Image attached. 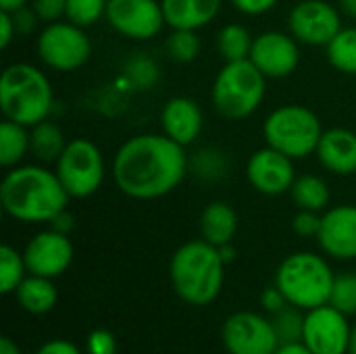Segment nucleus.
<instances>
[{
	"label": "nucleus",
	"mask_w": 356,
	"mask_h": 354,
	"mask_svg": "<svg viewBox=\"0 0 356 354\" xmlns=\"http://www.w3.org/2000/svg\"><path fill=\"white\" fill-rule=\"evenodd\" d=\"M219 252H221V259H223V263H225V265H227V263H232V261L236 259V250H234V246H232V244L221 246V248H219Z\"/></svg>",
	"instance_id": "obj_47"
},
{
	"label": "nucleus",
	"mask_w": 356,
	"mask_h": 354,
	"mask_svg": "<svg viewBox=\"0 0 356 354\" xmlns=\"http://www.w3.org/2000/svg\"><path fill=\"white\" fill-rule=\"evenodd\" d=\"M315 154L330 173L353 175L356 173V134L346 127L325 129Z\"/></svg>",
	"instance_id": "obj_19"
},
{
	"label": "nucleus",
	"mask_w": 356,
	"mask_h": 354,
	"mask_svg": "<svg viewBox=\"0 0 356 354\" xmlns=\"http://www.w3.org/2000/svg\"><path fill=\"white\" fill-rule=\"evenodd\" d=\"M38 56L40 61L54 71H77L92 56V42L86 35L83 27L71 21L46 23L38 33Z\"/></svg>",
	"instance_id": "obj_9"
},
{
	"label": "nucleus",
	"mask_w": 356,
	"mask_h": 354,
	"mask_svg": "<svg viewBox=\"0 0 356 354\" xmlns=\"http://www.w3.org/2000/svg\"><path fill=\"white\" fill-rule=\"evenodd\" d=\"M54 165V171L71 198L94 196L106 175V165L100 148L86 138H75L67 142L63 154Z\"/></svg>",
	"instance_id": "obj_8"
},
{
	"label": "nucleus",
	"mask_w": 356,
	"mask_h": 354,
	"mask_svg": "<svg viewBox=\"0 0 356 354\" xmlns=\"http://www.w3.org/2000/svg\"><path fill=\"white\" fill-rule=\"evenodd\" d=\"M267 92V77L250 58L229 61L217 73L211 100L215 111L227 121L248 119L261 106Z\"/></svg>",
	"instance_id": "obj_6"
},
{
	"label": "nucleus",
	"mask_w": 356,
	"mask_h": 354,
	"mask_svg": "<svg viewBox=\"0 0 356 354\" xmlns=\"http://www.w3.org/2000/svg\"><path fill=\"white\" fill-rule=\"evenodd\" d=\"M29 129H31L29 138H31L33 156L42 163H56L58 156L63 154L65 146H67L63 129L50 119H46V121L29 127Z\"/></svg>",
	"instance_id": "obj_24"
},
{
	"label": "nucleus",
	"mask_w": 356,
	"mask_h": 354,
	"mask_svg": "<svg viewBox=\"0 0 356 354\" xmlns=\"http://www.w3.org/2000/svg\"><path fill=\"white\" fill-rule=\"evenodd\" d=\"M275 332L280 336V342H298L302 340L305 330V315H300V309L288 305L273 317Z\"/></svg>",
	"instance_id": "obj_32"
},
{
	"label": "nucleus",
	"mask_w": 356,
	"mask_h": 354,
	"mask_svg": "<svg viewBox=\"0 0 356 354\" xmlns=\"http://www.w3.org/2000/svg\"><path fill=\"white\" fill-rule=\"evenodd\" d=\"M292 230L300 238H317L321 230V215L315 211H298L292 219Z\"/></svg>",
	"instance_id": "obj_34"
},
{
	"label": "nucleus",
	"mask_w": 356,
	"mask_h": 354,
	"mask_svg": "<svg viewBox=\"0 0 356 354\" xmlns=\"http://www.w3.org/2000/svg\"><path fill=\"white\" fill-rule=\"evenodd\" d=\"M353 328L348 315L332 307L330 303L307 311L302 342L313 354H348Z\"/></svg>",
	"instance_id": "obj_12"
},
{
	"label": "nucleus",
	"mask_w": 356,
	"mask_h": 354,
	"mask_svg": "<svg viewBox=\"0 0 356 354\" xmlns=\"http://www.w3.org/2000/svg\"><path fill=\"white\" fill-rule=\"evenodd\" d=\"M27 273L54 280L63 275L73 263V244L67 234L46 230L35 234L23 250Z\"/></svg>",
	"instance_id": "obj_14"
},
{
	"label": "nucleus",
	"mask_w": 356,
	"mask_h": 354,
	"mask_svg": "<svg viewBox=\"0 0 356 354\" xmlns=\"http://www.w3.org/2000/svg\"><path fill=\"white\" fill-rule=\"evenodd\" d=\"M10 15H13L17 33H23V35L31 33V31L35 29V23L40 21L38 15H35V10L29 8V6H23V8H19V10H15V13H10Z\"/></svg>",
	"instance_id": "obj_38"
},
{
	"label": "nucleus",
	"mask_w": 356,
	"mask_h": 354,
	"mask_svg": "<svg viewBox=\"0 0 356 354\" xmlns=\"http://www.w3.org/2000/svg\"><path fill=\"white\" fill-rule=\"evenodd\" d=\"M292 161L294 159L271 146L259 148L246 163V177L257 192L265 196H280L290 192L296 182Z\"/></svg>",
	"instance_id": "obj_16"
},
{
	"label": "nucleus",
	"mask_w": 356,
	"mask_h": 354,
	"mask_svg": "<svg viewBox=\"0 0 356 354\" xmlns=\"http://www.w3.org/2000/svg\"><path fill=\"white\" fill-rule=\"evenodd\" d=\"M190 169H194V173L204 179H215V177H221V173L225 171V159L217 150H202L194 159Z\"/></svg>",
	"instance_id": "obj_33"
},
{
	"label": "nucleus",
	"mask_w": 356,
	"mask_h": 354,
	"mask_svg": "<svg viewBox=\"0 0 356 354\" xmlns=\"http://www.w3.org/2000/svg\"><path fill=\"white\" fill-rule=\"evenodd\" d=\"M250 61L267 79H282L292 75L300 63L298 40L284 31H263L254 38Z\"/></svg>",
	"instance_id": "obj_15"
},
{
	"label": "nucleus",
	"mask_w": 356,
	"mask_h": 354,
	"mask_svg": "<svg viewBox=\"0 0 356 354\" xmlns=\"http://www.w3.org/2000/svg\"><path fill=\"white\" fill-rule=\"evenodd\" d=\"M104 17L119 35L136 42L152 40L167 25L161 0H108Z\"/></svg>",
	"instance_id": "obj_11"
},
{
	"label": "nucleus",
	"mask_w": 356,
	"mask_h": 354,
	"mask_svg": "<svg viewBox=\"0 0 356 354\" xmlns=\"http://www.w3.org/2000/svg\"><path fill=\"white\" fill-rule=\"evenodd\" d=\"M273 354H313L311 353V348L302 342V340H298V342H282L280 346H277V351Z\"/></svg>",
	"instance_id": "obj_42"
},
{
	"label": "nucleus",
	"mask_w": 356,
	"mask_h": 354,
	"mask_svg": "<svg viewBox=\"0 0 356 354\" xmlns=\"http://www.w3.org/2000/svg\"><path fill=\"white\" fill-rule=\"evenodd\" d=\"M50 225H52V230H56V232L69 236V232L73 230V217H71L67 211H63L60 215H56V217L50 221Z\"/></svg>",
	"instance_id": "obj_43"
},
{
	"label": "nucleus",
	"mask_w": 356,
	"mask_h": 354,
	"mask_svg": "<svg viewBox=\"0 0 356 354\" xmlns=\"http://www.w3.org/2000/svg\"><path fill=\"white\" fill-rule=\"evenodd\" d=\"M15 35H17V27H15L13 15L6 10H0V48L6 50Z\"/></svg>",
	"instance_id": "obj_41"
},
{
	"label": "nucleus",
	"mask_w": 356,
	"mask_h": 354,
	"mask_svg": "<svg viewBox=\"0 0 356 354\" xmlns=\"http://www.w3.org/2000/svg\"><path fill=\"white\" fill-rule=\"evenodd\" d=\"M261 307H263V311L275 315V313H280L282 309L288 307V300H286V296L282 294V290L277 286H271V288L263 290V294H261Z\"/></svg>",
	"instance_id": "obj_37"
},
{
	"label": "nucleus",
	"mask_w": 356,
	"mask_h": 354,
	"mask_svg": "<svg viewBox=\"0 0 356 354\" xmlns=\"http://www.w3.org/2000/svg\"><path fill=\"white\" fill-rule=\"evenodd\" d=\"M348 354H356V325H353V334H350V346Z\"/></svg>",
	"instance_id": "obj_48"
},
{
	"label": "nucleus",
	"mask_w": 356,
	"mask_h": 354,
	"mask_svg": "<svg viewBox=\"0 0 356 354\" xmlns=\"http://www.w3.org/2000/svg\"><path fill=\"white\" fill-rule=\"evenodd\" d=\"M334 271L330 263L315 252H294L282 261L275 273V286L288 305L311 311L330 303L334 290Z\"/></svg>",
	"instance_id": "obj_5"
},
{
	"label": "nucleus",
	"mask_w": 356,
	"mask_h": 354,
	"mask_svg": "<svg viewBox=\"0 0 356 354\" xmlns=\"http://www.w3.org/2000/svg\"><path fill=\"white\" fill-rule=\"evenodd\" d=\"M330 305L348 317L356 315V273H340L334 280Z\"/></svg>",
	"instance_id": "obj_31"
},
{
	"label": "nucleus",
	"mask_w": 356,
	"mask_h": 354,
	"mask_svg": "<svg viewBox=\"0 0 356 354\" xmlns=\"http://www.w3.org/2000/svg\"><path fill=\"white\" fill-rule=\"evenodd\" d=\"M15 296L25 313L46 315L54 309V305L58 300V290L52 284V280L29 273V277H25L19 284V288L15 290Z\"/></svg>",
	"instance_id": "obj_22"
},
{
	"label": "nucleus",
	"mask_w": 356,
	"mask_h": 354,
	"mask_svg": "<svg viewBox=\"0 0 356 354\" xmlns=\"http://www.w3.org/2000/svg\"><path fill=\"white\" fill-rule=\"evenodd\" d=\"M327 61L340 73L356 75V25L342 27L338 35L325 46Z\"/></svg>",
	"instance_id": "obj_27"
},
{
	"label": "nucleus",
	"mask_w": 356,
	"mask_h": 354,
	"mask_svg": "<svg viewBox=\"0 0 356 354\" xmlns=\"http://www.w3.org/2000/svg\"><path fill=\"white\" fill-rule=\"evenodd\" d=\"M169 275L175 294L184 303L204 307L221 294L225 263L217 246L207 240H190L173 252Z\"/></svg>",
	"instance_id": "obj_3"
},
{
	"label": "nucleus",
	"mask_w": 356,
	"mask_h": 354,
	"mask_svg": "<svg viewBox=\"0 0 356 354\" xmlns=\"http://www.w3.org/2000/svg\"><path fill=\"white\" fill-rule=\"evenodd\" d=\"M321 250L336 261L356 259V204H338L321 215Z\"/></svg>",
	"instance_id": "obj_17"
},
{
	"label": "nucleus",
	"mask_w": 356,
	"mask_h": 354,
	"mask_svg": "<svg viewBox=\"0 0 356 354\" xmlns=\"http://www.w3.org/2000/svg\"><path fill=\"white\" fill-rule=\"evenodd\" d=\"M221 338L229 354H273L282 344L273 321L250 311L229 315L223 323Z\"/></svg>",
	"instance_id": "obj_10"
},
{
	"label": "nucleus",
	"mask_w": 356,
	"mask_h": 354,
	"mask_svg": "<svg viewBox=\"0 0 356 354\" xmlns=\"http://www.w3.org/2000/svg\"><path fill=\"white\" fill-rule=\"evenodd\" d=\"M323 131L319 117L300 104H284L271 111L263 123L265 144L290 159H307L317 152Z\"/></svg>",
	"instance_id": "obj_7"
},
{
	"label": "nucleus",
	"mask_w": 356,
	"mask_h": 354,
	"mask_svg": "<svg viewBox=\"0 0 356 354\" xmlns=\"http://www.w3.org/2000/svg\"><path fill=\"white\" fill-rule=\"evenodd\" d=\"M238 232V213L227 202L215 200L204 207L200 215V236L209 244L221 248L232 244Z\"/></svg>",
	"instance_id": "obj_21"
},
{
	"label": "nucleus",
	"mask_w": 356,
	"mask_h": 354,
	"mask_svg": "<svg viewBox=\"0 0 356 354\" xmlns=\"http://www.w3.org/2000/svg\"><path fill=\"white\" fill-rule=\"evenodd\" d=\"M35 354H81V351H79L73 342L56 338V340L44 342V344L38 348V353Z\"/></svg>",
	"instance_id": "obj_40"
},
{
	"label": "nucleus",
	"mask_w": 356,
	"mask_h": 354,
	"mask_svg": "<svg viewBox=\"0 0 356 354\" xmlns=\"http://www.w3.org/2000/svg\"><path fill=\"white\" fill-rule=\"evenodd\" d=\"M252 42L254 38H250V31L240 23H227L217 33V48L225 63L250 58Z\"/></svg>",
	"instance_id": "obj_26"
},
{
	"label": "nucleus",
	"mask_w": 356,
	"mask_h": 354,
	"mask_svg": "<svg viewBox=\"0 0 356 354\" xmlns=\"http://www.w3.org/2000/svg\"><path fill=\"white\" fill-rule=\"evenodd\" d=\"M69 200L56 171L40 165H17L0 184L2 211L21 223H50L67 211Z\"/></svg>",
	"instance_id": "obj_2"
},
{
	"label": "nucleus",
	"mask_w": 356,
	"mask_h": 354,
	"mask_svg": "<svg viewBox=\"0 0 356 354\" xmlns=\"http://www.w3.org/2000/svg\"><path fill=\"white\" fill-rule=\"evenodd\" d=\"M27 265L23 259V252L13 248L10 244L0 246V292L13 294L19 284L25 280Z\"/></svg>",
	"instance_id": "obj_28"
},
{
	"label": "nucleus",
	"mask_w": 356,
	"mask_h": 354,
	"mask_svg": "<svg viewBox=\"0 0 356 354\" xmlns=\"http://www.w3.org/2000/svg\"><path fill=\"white\" fill-rule=\"evenodd\" d=\"M54 106V92L46 73L29 63H13L0 77V108L4 119L25 127L46 121Z\"/></svg>",
	"instance_id": "obj_4"
},
{
	"label": "nucleus",
	"mask_w": 356,
	"mask_h": 354,
	"mask_svg": "<svg viewBox=\"0 0 356 354\" xmlns=\"http://www.w3.org/2000/svg\"><path fill=\"white\" fill-rule=\"evenodd\" d=\"M165 46L175 63H190L200 52V38L192 29H171Z\"/></svg>",
	"instance_id": "obj_29"
},
{
	"label": "nucleus",
	"mask_w": 356,
	"mask_h": 354,
	"mask_svg": "<svg viewBox=\"0 0 356 354\" xmlns=\"http://www.w3.org/2000/svg\"><path fill=\"white\" fill-rule=\"evenodd\" d=\"M288 27L300 44L327 46L342 29V17L327 0H302L290 10Z\"/></svg>",
	"instance_id": "obj_13"
},
{
	"label": "nucleus",
	"mask_w": 356,
	"mask_h": 354,
	"mask_svg": "<svg viewBox=\"0 0 356 354\" xmlns=\"http://www.w3.org/2000/svg\"><path fill=\"white\" fill-rule=\"evenodd\" d=\"M340 8L346 17L356 21V0H340Z\"/></svg>",
	"instance_id": "obj_46"
},
{
	"label": "nucleus",
	"mask_w": 356,
	"mask_h": 354,
	"mask_svg": "<svg viewBox=\"0 0 356 354\" xmlns=\"http://www.w3.org/2000/svg\"><path fill=\"white\" fill-rule=\"evenodd\" d=\"M31 8L35 10L38 19L46 25L65 19L67 0H31Z\"/></svg>",
	"instance_id": "obj_35"
},
{
	"label": "nucleus",
	"mask_w": 356,
	"mask_h": 354,
	"mask_svg": "<svg viewBox=\"0 0 356 354\" xmlns=\"http://www.w3.org/2000/svg\"><path fill=\"white\" fill-rule=\"evenodd\" d=\"M106 4L108 0H67L65 19L86 29L106 15Z\"/></svg>",
	"instance_id": "obj_30"
},
{
	"label": "nucleus",
	"mask_w": 356,
	"mask_h": 354,
	"mask_svg": "<svg viewBox=\"0 0 356 354\" xmlns=\"http://www.w3.org/2000/svg\"><path fill=\"white\" fill-rule=\"evenodd\" d=\"M290 196H292V202L298 207V211H315V213H321L323 209H327L332 200L327 182L317 175L296 177L290 190Z\"/></svg>",
	"instance_id": "obj_25"
},
{
	"label": "nucleus",
	"mask_w": 356,
	"mask_h": 354,
	"mask_svg": "<svg viewBox=\"0 0 356 354\" xmlns=\"http://www.w3.org/2000/svg\"><path fill=\"white\" fill-rule=\"evenodd\" d=\"M165 23L171 29L198 31L217 19L221 0H161Z\"/></svg>",
	"instance_id": "obj_20"
},
{
	"label": "nucleus",
	"mask_w": 356,
	"mask_h": 354,
	"mask_svg": "<svg viewBox=\"0 0 356 354\" xmlns=\"http://www.w3.org/2000/svg\"><path fill=\"white\" fill-rule=\"evenodd\" d=\"M88 354H117V338L108 330H94L86 342Z\"/></svg>",
	"instance_id": "obj_36"
},
{
	"label": "nucleus",
	"mask_w": 356,
	"mask_h": 354,
	"mask_svg": "<svg viewBox=\"0 0 356 354\" xmlns=\"http://www.w3.org/2000/svg\"><path fill=\"white\" fill-rule=\"evenodd\" d=\"M186 146L165 134H140L123 142L113 159L117 188L134 200H154L171 194L188 175Z\"/></svg>",
	"instance_id": "obj_1"
},
{
	"label": "nucleus",
	"mask_w": 356,
	"mask_h": 354,
	"mask_svg": "<svg viewBox=\"0 0 356 354\" xmlns=\"http://www.w3.org/2000/svg\"><path fill=\"white\" fill-rule=\"evenodd\" d=\"M163 134L181 146H190L202 131V111L196 100L188 96H175L167 100L161 111Z\"/></svg>",
	"instance_id": "obj_18"
},
{
	"label": "nucleus",
	"mask_w": 356,
	"mask_h": 354,
	"mask_svg": "<svg viewBox=\"0 0 356 354\" xmlns=\"http://www.w3.org/2000/svg\"><path fill=\"white\" fill-rule=\"evenodd\" d=\"M31 0H0V10H6V13H15L23 6H29Z\"/></svg>",
	"instance_id": "obj_44"
},
{
	"label": "nucleus",
	"mask_w": 356,
	"mask_h": 354,
	"mask_svg": "<svg viewBox=\"0 0 356 354\" xmlns=\"http://www.w3.org/2000/svg\"><path fill=\"white\" fill-rule=\"evenodd\" d=\"M29 127L4 119L0 123V165L4 169L17 167L27 152H31Z\"/></svg>",
	"instance_id": "obj_23"
},
{
	"label": "nucleus",
	"mask_w": 356,
	"mask_h": 354,
	"mask_svg": "<svg viewBox=\"0 0 356 354\" xmlns=\"http://www.w3.org/2000/svg\"><path fill=\"white\" fill-rule=\"evenodd\" d=\"M0 354H21V351L15 344V340H10L8 336H2L0 338Z\"/></svg>",
	"instance_id": "obj_45"
},
{
	"label": "nucleus",
	"mask_w": 356,
	"mask_h": 354,
	"mask_svg": "<svg viewBox=\"0 0 356 354\" xmlns=\"http://www.w3.org/2000/svg\"><path fill=\"white\" fill-rule=\"evenodd\" d=\"M232 2L240 13L250 15V17L265 15L267 10H271L277 4V0H232Z\"/></svg>",
	"instance_id": "obj_39"
}]
</instances>
